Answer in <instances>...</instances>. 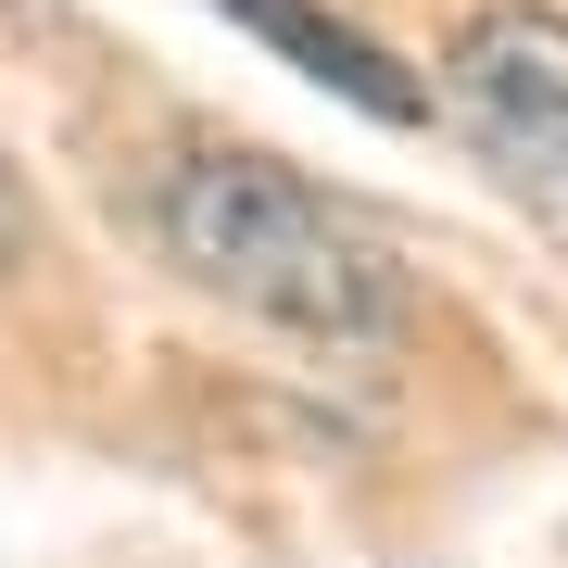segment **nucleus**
<instances>
[{
	"mask_svg": "<svg viewBox=\"0 0 568 568\" xmlns=\"http://www.w3.org/2000/svg\"><path fill=\"white\" fill-rule=\"evenodd\" d=\"M152 227L203 291H227L241 316L291 328V342H354L366 354V342L405 328V265L316 178H291L278 152H227V140L178 152L164 190H152Z\"/></svg>",
	"mask_w": 568,
	"mask_h": 568,
	"instance_id": "f257e3e1",
	"label": "nucleus"
},
{
	"mask_svg": "<svg viewBox=\"0 0 568 568\" xmlns=\"http://www.w3.org/2000/svg\"><path fill=\"white\" fill-rule=\"evenodd\" d=\"M443 114L568 241V13H544V0H480L455 26V51H443Z\"/></svg>",
	"mask_w": 568,
	"mask_h": 568,
	"instance_id": "f03ea898",
	"label": "nucleus"
},
{
	"mask_svg": "<svg viewBox=\"0 0 568 568\" xmlns=\"http://www.w3.org/2000/svg\"><path fill=\"white\" fill-rule=\"evenodd\" d=\"M215 13H241L278 63H304L328 102H354V114H379V126H429V89L366 39V26H342L328 0H215Z\"/></svg>",
	"mask_w": 568,
	"mask_h": 568,
	"instance_id": "7ed1b4c3",
	"label": "nucleus"
},
{
	"mask_svg": "<svg viewBox=\"0 0 568 568\" xmlns=\"http://www.w3.org/2000/svg\"><path fill=\"white\" fill-rule=\"evenodd\" d=\"M26 227H39V203H26V178H13V152H0V265H26Z\"/></svg>",
	"mask_w": 568,
	"mask_h": 568,
	"instance_id": "20e7f679",
	"label": "nucleus"
},
{
	"mask_svg": "<svg viewBox=\"0 0 568 568\" xmlns=\"http://www.w3.org/2000/svg\"><path fill=\"white\" fill-rule=\"evenodd\" d=\"M0 13H13V0H0Z\"/></svg>",
	"mask_w": 568,
	"mask_h": 568,
	"instance_id": "39448f33",
	"label": "nucleus"
}]
</instances>
